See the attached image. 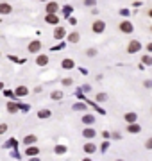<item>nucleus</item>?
I'll return each instance as SVG.
<instances>
[{
  "label": "nucleus",
  "mask_w": 152,
  "mask_h": 161,
  "mask_svg": "<svg viewBox=\"0 0 152 161\" xmlns=\"http://www.w3.org/2000/svg\"><path fill=\"white\" fill-rule=\"evenodd\" d=\"M141 49V45H140V41H131L129 43V47H127V50L131 52V54H134V52H138Z\"/></svg>",
  "instance_id": "f257e3e1"
},
{
  "label": "nucleus",
  "mask_w": 152,
  "mask_h": 161,
  "mask_svg": "<svg viewBox=\"0 0 152 161\" xmlns=\"http://www.w3.org/2000/svg\"><path fill=\"white\" fill-rule=\"evenodd\" d=\"M104 29H106V23H104V22H100V20H97V22L93 23V31L97 32V34H100V32H102Z\"/></svg>",
  "instance_id": "f03ea898"
},
{
  "label": "nucleus",
  "mask_w": 152,
  "mask_h": 161,
  "mask_svg": "<svg viewBox=\"0 0 152 161\" xmlns=\"http://www.w3.org/2000/svg\"><path fill=\"white\" fill-rule=\"evenodd\" d=\"M120 31H122V32H127V34H129V32H133V25H131L129 22H122V23H120Z\"/></svg>",
  "instance_id": "7ed1b4c3"
},
{
  "label": "nucleus",
  "mask_w": 152,
  "mask_h": 161,
  "mask_svg": "<svg viewBox=\"0 0 152 161\" xmlns=\"http://www.w3.org/2000/svg\"><path fill=\"white\" fill-rule=\"evenodd\" d=\"M47 22L52 23V25H56V23L59 22V20H57V15H56V13H48V15H47Z\"/></svg>",
  "instance_id": "20e7f679"
},
{
  "label": "nucleus",
  "mask_w": 152,
  "mask_h": 161,
  "mask_svg": "<svg viewBox=\"0 0 152 161\" xmlns=\"http://www.w3.org/2000/svg\"><path fill=\"white\" fill-rule=\"evenodd\" d=\"M64 36V29H63V27H56V31H54V38L56 39H61Z\"/></svg>",
  "instance_id": "39448f33"
},
{
  "label": "nucleus",
  "mask_w": 152,
  "mask_h": 161,
  "mask_svg": "<svg viewBox=\"0 0 152 161\" xmlns=\"http://www.w3.org/2000/svg\"><path fill=\"white\" fill-rule=\"evenodd\" d=\"M39 49H41V43H39V41H32L29 45V52H38Z\"/></svg>",
  "instance_id": "423d86ee"
},
{
  "label": "nucleus",
  "mask_w": 152,
  "mask_h": 161,
  "mask_svg": "<svg viewBox=\"0 0 152 161\" xmlns=\"http://www.w3.org/2000/svg\"><path fill=\"white\" fill-rule=\"evenodd\" d=\"M36 63H38L39 66H45V65L48 63V57H47V56H38V59H36Z\"/></svg>",
  "instance_id": "0eeeda50"
},
{
  "label": "nucleus",
  "mask_w": 152,
  "mask_h": 161,
  "mask_svg": "<svg viewBox=\"0 0 152 161\" xmlns=\"http://www.w3.org/2000/svg\"><path fill=\"white\" fill-rule=\"evenodd\" d=\"M27 88H25V86H20V88H16V95L18 97H25V95H27Z\"/></svg>",
  "instance_id": "6e6552de"
},
{
  "label": "nucleus",
  "mask_w": 152,
  "mask_h": 161,
  "mask_svg": "<svg viewBox=\"0 0 152 161\" xmlns=\"http://www.w3.org/2000/svg\"><path fill=\"white\" fill-rule=\"evenodd\" d=\"M57 7H59V5H57L56 2H48V5H47V11H48V13H57Z\"/></svg>",
  "instance_id": "1a4fd4ad"
},
{
  "label": "nucleus",
  "mask_w": 152,
  "mask_h": 161,
  "mask_svg": "<svg viewBox=\"0 0 152 161\" xmlns=\"http://www.w3.org/2000/svg\"><path fill=\"white\" fill-rule=\"evenodd\" d=\"M63 68H74V59H64V61H63Z\"/></svg>",
  "instance_id": "9d476101"
},
{
  "label": "nucleus",
  "mask_w": 152,
  "mask_h": 161,
  "mask_svg": "<svg viewBox=\"0 0 152 161\" xmlns=\"http://www.w3.org/2000/svg\"><path fill=\"white\" fill-rule=\"evenodd\" d=\"M82 134H84V138H93V136H95V131H93V129H84Z\"/></svg>",
  "instance_id": "9b49d317"
},
{
  "label": "nucleus",
  "mask_w": 152,
  "mask_h": 161,
  "mask_svg": "<svg viewBox=\"0 0 152 161\" xmlns=\"http://www.w3.org/2000/svg\"><path fill=\"white\" fill-rule=\"evenodd\" d=\"M93 120H95V118L91 116V115H84V116H82V122H84V124H93Z\"/></svg>",
  "instance_id": "f8f14e48"
},
{
  "label": "nucleus",
  "mask_w": 152,
  "mask_h": 161,
  "mask_svg": "<svg viewBox=\"0 0 152 161\" xmlns=\"http://www.w3.org/2000/svg\"><path fill=\"white\" fill-rule=\"evenodd\" d=\"M0 11H2L4 15H7V13L11 11V7H9V4H2V5H0Z\"/></svg>",
  "instance_id": "ddd939ff"
},
{
  "label": "nucleus",
  "mask_w": 152,
  "mask_h": 161,
  "mask_svg": "<svg viewBox=\"0 0 152 161\" xmlns=\"http://www.w3.org/2000/svg\"><path fill=\"white\" fill-rule=\"evenodd\" d=\"M125 120H127L129 124L134 122V120H136V115H134V113H127V115H125Z\"/></svg>",
  "instance_id": "4468645a"
},
{
  "label": "nucleus",
  "mask_w": 152,
  "mask_h": 161,
  "mask_svg": "<svg viewBox=\"0 0 152 161\" xmlns=\"http://www.w3.org/2000/svg\"><path fill=\"white\" fill-rule=\"evenodd\" d=\"M68 39H70L72 43H77V41H79V36H77V32H74V34H70V36H68Z\"/></svg>",
  "instance_id": "2eb2a0df"
},
{
  "label": "nucleus",
  "mask_w": 152,
  "mask_h": 161,
  "mask_svg": "<svg viewBox=\"0 0 152 161\" xmlns=\"http://www.w3.org/2000/svg\"><path fill=\"white\" fill-rule=\"evenodd\" d=\"M84 150H86V152H95V145H91V143L84 145Z\"/></svg>",
  "instance_id": "dca6fc26"
},
{
  "label": "nucleus",
  "mask_w": 152,
  "mask_h": 161,
  "mask_svg": "<svg viewBox=\"0 0 152 161\" xmlns=\"http://www.w3.org/2000/svg\"><path fill=\"white\" fill-rule=\"evenodd\" d=\"M129 131H131V132H138V131H140V127H138V125H131Z\"/></svg>",
  "instance_id": "f3484780"
},
{
  "label": "nucleus",
  "mask_w": 152,
  "mask_h": 161,
  "mask_svg": "<svg viewBox=\"0 0 152 161\" xmlns=\"http://www.w3.org/2000/svg\"><path fill=\"white\" fill-rule=\"evenodd\" d=\"M34 140H36L34 136H27V138H25V143L29 145V143H32V142H34Z\"/></svg>",
  "instance_id": "a211bd4d"
},
{
  "label": "nucleus",
  "mask_w": 152,
  "mask_h": 161,
  "mask_svg": "<svg viewBox=\"0 0 152 161\" xmlns=\"http://www.w3.org/2000/svg\"><path fill=\"white\" fill-rule=\"evenodd\" d=\"M97 100H106V95H104V93H98V95H97Z\"/></svg>",
  "instance_id": "6ab92c4d"
},
{
  "label": "nucleus",
  "mask_w": 152,
  "mask_h": 161,
  "mask_svg": "<svg viewBox=\"0 0 152 161\" xmlns=\"http://www.w3.org/2000/svg\"><path fill=\"white\" fill-rule=\"evenodd\" d=\"M38 152V149H34V147H32V149H27V154H36Z\"/></svg>",
  "instance_id": "aec40b11"
},
{
  "label": "nucleus",
  "mask_w": 152,
  "mask_h": 161,
  "mask_svg": "<svg viewBox=\"0 0 152 161\" xmlns=\"http://www.w3.org/2000/svg\"><path fill=\"white\" fill-rule=\"evenodd\" d=\"M16 109H18V107H16L15 104H9V111H11V113H13V111H16Z\"/></svg>",
  "instance_id": "412c9836"
},
{
  "label": "nucleus",
  "mask_w": 152,
  "mask_h": 161,
  "mask_svg": "<svg viewBox=\"0 0 152 161\" xmlns=\"http://www.w3.org/2000/svg\"><path fill=\"white\" fill-rule=\"evenodd\" d=\"M56 152H64V147H63V145H59V147H56Z\"/></svg>",
  "instance_id": "4be33fe9"
},
{
  "label": "nucleus",
  "mask_w": 152,
  "mask_h": 161,
  "mask_svg": "<svg viewBox=\"0 0 152 161\" xmlns=\"http://www.w3.org/2000/svg\"><path fill=\"white\" fill-rule=\"evenodd\" d=\"M39 116H41V118L43 116H48V111H39Z\"/></svg>",
  "instance_id": "5701e85b"
},
{
  "label": "nucleus",
  "mask_w": 152,
  "mask_h": 161,
  "mask_svg": "<svg viewBox=\"0 0 152 161\" xmlns=\"http://www.w3.org/2000/svg\"><path fill=\"white\" fill-rule=\"evenodd\" d=\"M84 4H88V5H95V0H84Z\"/></svg>",
  "instance_id": "b1692460"
},
{
  "label": "nucleus",
  "mask_w": 152,
  "mask_h": 161,
  "mask_svg": "<svg viewBox=\"0 0 152 161\" xmlns=\"http://www.w3.org/2000/svg\"><path fill=\"white\" fill-rule=\"evenodd\" d=\"M143 61H145V63H147V65H152V57H145V59H143Z\"/></svg>",
  "instance_id": "393cba45"
},
{
  "label": "nucleus",
  "mask_w": 152,
  "mask_h": 161,
  "mask_svg": "<svg viewBox=\"0 0 152 161\" xmlns=\"http://www.w3.org/2000/svg\"><path fill=\"white\" fill-rule=\"evenodd\" d=\"M147 149H149V150L152 149V140H149V142H147Z\"/></svg>",
  "instance_id": "a878e982"
},
{
  "label": "nucleus",
  "mask_w": 152,
  "mask_h": 161,
  "mask_svg": "<svg viewBox=\"0 0 152 161\" xmlns=\"http://www.w3.org/2000/svg\"><path fill=\"white\" fill-rule=\"evenodd\" d=\"M147 49H149V50L152 52V43H149V47H147Z\"/></svg>",
  "instance_id": "bb28decb"
},
{
  "label": "nucleus",
  "mask_w": 152,
  "mask_h": 161,
  "mask_svg": "<svg viewBox=\"0 0 152 161\" xmlns=\"http://www.w3.org/2000/svg\"><path fill=\"white\" fill-rule=\"evenodd\" d=\"M150 16H152V11H150Z\"/></svg>",
  "instance_id": "cd10ccee"
}]
</instances>
